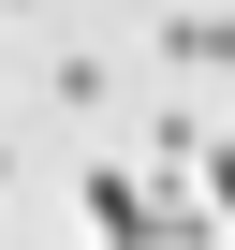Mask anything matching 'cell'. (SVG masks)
<instances>
[{"label": "cell", "instance_id": "obj_1", "mask_svg": "<svg viewBox=\"0 0 235 250\" xmlns=\"http://www.w3.org/2000/svg\"><path fill=\"white\" fill-rule=\"evenodd\" d=\"M88 235L103 250H147V177L133 162H88Z\"/></svg>", "mask_w": 235, "mask_h": 250}, {"label": "cell", "instance_id": "obj_4", "mask_svg": "<svg viewBox=\"0 0 235 250\" xmlns=\"http://www.w3.org/2000/svg\"><path fill=\"white\" fill-rule=\"evenodd\" d=\"M44 103H74V118H88V103H103V59H88V44H59V59H44Z\"/></svg>", "mask_w": 235, "mask_h": 250}, {"label": "cell", "instance_id": "obj_5", "mask_svg": "<svg viewBox=\"0 0 235 250\" xmlns=\"http://www.w3.org/2000/svg\"><path fill=\"white\" fill-rule=\"evenodd\" d=\"M206 206H220V221H235V147H206Z\"/></svg>", "mask_w": 235, "mask_h": 250}, {"label": "cell", "instance_id": "obj_3", "mask_svg": "<svg viewBox=\"0 0 235 250\" xmlns=\"http://www.w3.org/2000/svg\"><path fill=\"white\" fill-rule=\"evenodd\" d=\"M162 59L176 74H235V15H162Z\"/></svg>", "mask_w": 235, "mask_h": 250}, {"label": "cell", "instance_id": "obj_2", "mask_svg": "<svg viewBox=\"0 0 235 250\" xmlns=\"http://www.w3.org/2000/svg\"><path fill=\"white\" fill-rule=\"evenodd\" d=\"M206 147H220V133H206L191 103H162V118H147V177H206Z\"/></svg>", "mask_w": 235, "mask_h": 250}, {"label": "cell", "instance_id": "obj_6", "mask_svg": "<svg viewBox=\"0 0 235 250\" xmlns=\"http://www.w3.org/2000/svg\"><path fill=\"white\" fill-rule=\"evenodd\" d=\"M0 15H44V0H0Z\"/></svg>", "mask_w": 235, "mask_h": 250}, {"label": "cell", "instance_id": "obj_7", "mask_svg": "<svg viewBox=\"0 0 235 250\" xmlns=\"http://www.w3.org/2000/svg\"><path fill=\"white\" fill-rule=\"evenodd\" d=\"M0 177H15V162H0Z\"/></svg>", "mask_w": 235, "mask_h": 250}]
</instances>
